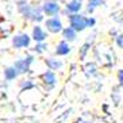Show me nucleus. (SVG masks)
I'll return each mask as SVG.
<instances>
[{
    "label": "nucleus",
    "mask_w": 123,
    "mask_h": 123,
    "mask_svg": "<svg viewBox=\"0 0 123 123\" xmlns=\"http://www.w3.org/2000/svg\"><path fill=\"white\" fill-rule=\"evenodd\" d=\"M69 27H72L76 33L79 31H84L87 29V16L80 14H74V15H69Z\"/></svg>",
    "instance_id": "f257e3e1"
},
{
    "label": "nucleus",
    "mask_w": 123,
    "mask_h": 123,
    "mask_svg": "<svg viewBox=\"0 0 123 123\" xmlns=\"http://www.w3.org/2000/svg\"><path fill=\"white\" fill-rule=\"evenodd\" d=\"M45 25H46L47 31H50V33H53V34L62 33V30H64L62 22H61V19L58 18V16H54V18H49V19H46Z\"/></svg>",
    "instance_id": "f03ea898"
},
{
    "label": "nucleus",
    "mask_w": 123,
    "mask_h": 123,
    "mask_svg": "<svg viewBox=\"0 0 123 123\" xmlns=\"http://www.w3.org/2000/svg\"><path fill=\"white\" fill-rule=\"evenodd\" d=\"M33 61H34V57H33V55H27L26 58H22V60H18V61H15V64H14L12 66H14V68L18 70V73L20 74V73L29 72L30 65L33 64Z\"/></svg>",
    "instance_id": "7ed1b4c3"
},
{
    "label": "nucleus",
    "mask_w": 123,
    "mask_h": 123,
    "mask_svg": "<svg viewBox=\"0 0 123 123\" xmlns=\"http://www.w3.org/2000/svg\"><path fill=\"white\" fill-rule=\"evenodd\" d=\"M30 42H31V38H30L27 34L22 33V34H18L12 38V46L15 49H22V47H29L30 46Z\"/></svg>",
    "instance_id": "20e7f679"
},
{
    "label": "nucleus",
    "mask_w": 123,
    "mask_h": 123,
    "mask_svg": "<svg viewBox=\"0 0 123 123\" xmlns=\"http://www.w3.org/2000/svg\"><path fill=\"white\" fill-rule=\"evenodd\" d=\"M42 11H43V14L54 18L55 15H58V12L61 11V6L57 1H45L43 6H42Z\"/></svg>",
    "instance_id": "39448f33"
},
{
    "label": "nucleus",
    "mask_w": 123,
    "mask_h": 123,
    "mask_svg": "<svg viewBox=\"0 0 123 123\" xmlns=\"http://www.w3.org/2000/svg\"><path fill=\"white\" fill-rule=\"evenodd\" d=\"M31 38L35 41L37 43H43L45 39L47 38V34H46V31H45L41 26L37 25L33 29V37H31Z\"/></svg>",
    "instance_id": "423d86ee"
},
{
    "label": "nucleus",
    "mask_w": 123,
    "mask_h": 123,
    "mask_svg": "<svg viewBox=\"0 0 123 123\" xmlns=\"http://www.w3.org/2000/svg\"><path fill=\"white\" fill-rule=\"evenodd\" d=\"M42 80H43V83L46 84L47 87H54L55 83H57V76H55L54 72H51V70H47L42 74Z\"/></svg>",
    "instance_id": "0eeeda50"
},
{
    "label": "nucleus",
    "mask_w": 123,
    "mask_h": 123,
    "mask_svg": "<svg viewBox=\"0 0 123 123\" xmlns=\"http://www.w3.org/2000/svg\"><path fill=\"white\" fill-rule=\"evenodd\" d=\"M81 7H83V3L79 1V0H72V1L66 3V11L72 15L77 14V12L81 10Z\"/></svg>",
    "instance_id": "6e6552de"
},
{
    "label": "nucleus",
    "mask_w": 123,
    "mask_h": 123,
    "mask_svg": "<svg viewBox=\"0 0 123 123\" xmlns=\"http://www.w3.org/2000/svg\"><path fill=\"white\" fill-rule=\"evenodd\" d=\"M70 46H69L68 42H65V41H62V42H60V43L57 45V49H55V54L57 55H68L69 53H70Z\"/></svg>",
    "instance_id": "1a4fd4ad"
},
{
    "label": "nucleus",
    "mask_w": 123,
    "mask_h": 123,
    "mask_svg": "<svg viewBox=\"0 0 123 123\" xmlns=\"http://www.w3.org/2000/svg\"><path fill=\"white\" fill-rule=\"evenodd\" d=\"M76 37H77V33L72 29V27H65V29L62 30V38L65 39V42L66 41L72 42V41L76 39Z\"/></svg>",
    "instance_id": "9d476101"
},
{
    "label": "nucleus",
    "mask_w": 123,
    "mask_h": 123,
    "mask_svg": "<svg viewBox=\"0 0 123 123\" xmlns=\"http://www.w3.org/2000/svg\"><path fill=\"white\" fill-rule=\"evenodd\" d=\"M30 20H33V22H42V20H43V11H42V7L41 8L33 7V11H31V15H30Z\"/></svg>",
    "instance_id": "9b49d317"
},
{
    "label": "nucleus",
    "mask_w": 123,
    "mask_h": 123,
    "mask_svg": "<svg viewBox=\"0 0 123 123\" xmlns=\"http://www.w3.org/2000/svg\"><path fill=\"white\" fill-rule=\"evenodd\" d=\"M46 65H47V68L50 69L51 72H53V70H58V69H61L64 64H62L61 60H55V58H47V60H46Z\"/></svg>",
    "instance_id": "f8f14e48"
},
{
    "label": "nucleus",
    "mask_w": 123,
    "mask_h": 123,
    "mask_svg": "<svg viewBox=\"0 0 123 123\" xmlns=\"http://www.w3.org/2000/svg\"><path fill=\"white\" fill-rule=\"evenodd\" d=\"M18 76H19V73H18V70H16L14 66H8V68L4 69V79L8 80V81L15 80Z\"/></svg>",
    "instance_id": "ddd939ff"
},
{
    "label": "nucleus",
    "mask_w": 123,
    "mask_h": 123,
    "mask_svg": "<svg viewBox=\"0 0 123 123\" xmlns=\"http://www.w3.org/2000/svg\"><path fill=\"white\" fill-rule=\"evenodd\" d=\"M101 4H104V1H100V0H91V1H88V7L87 10L89 12H92L96 7H99V6H101Z\"/></svg>",
    "instance_id": "4468645a"
},
{
    "label": "nucleus",
    "mask_w": 123,
    "mask_h": 123,
    "mask_svg": "<svg viewBox=\"0 0 123 123\" xmlns=\"http://www.w3.org/2000/svg\"><path fill=\"white\" fill-rule=\"evenodd\" d=\"M89 47H91V45L85 42V43L81 46V49H80V57H81V58L85 57V55H87V53H88V50H89Z\"/></svg>",
    "instance_id": "2eb2a0df"
},
{
    "label": "nucleus",
    "mask_w": 123,
    "mask_h": 123,
    "mask_svg": "<svg viewBox=\"0 0 123 123\" xmlns=\"http://www.w3.org/2000/svg\"><path fill=\"white\" fill-rule=\"evenodd\" d=\"M34 87V83L31 81V80H23L22 83H20V88L22 89H30V88H33Z\"/></svg>",
    "instance_id": "dca6fc26"
},
{
    "label": "nucleus",
    "mask_w": 123,
    "mask_h": 123,
    "mask_svg": "<svg viewBox=\"0 0 123 123\" xmlns=\"http://www.w3.org/2000/svg\"><path fill=\"white\" fill-rule=\"evenodd\" d=\"M46 49H47V45L45 43V42H43V43H37L35 47H34V50H35L37 53H43Z\"/></svg>",
    "instance_id": "f3484780"
},
{
    "label": "nucleus",
    "mask_w": 123,
    "mask_h": 123,
    "mask_svg": "<svg viewBox=\"0 0 123 123\" xmlns=\"http://www.w3.org/2000/svg\"><path fill=\"white\" fill-rule=\"evenodd\" d=\"M115 41H116V45H118V47L123 49V34H119V35L115 38Z\"/></svg>",
    "instance_id": "a211bd4d"
},
{
    "label": "nucleus",
    "mask_w": 123,
    "mask_h": 123,
    "mask_svg": "<svg viewBox=\"0 0 123 123\" xmlns=\"http://www.w3.org/2000/svg\"><path fill=\"white\" fill-rule=\"evenodd\" d=\"M95 25H96V19H95L93 16L87 18V26H88V27H93Z\"/></svg>",
    "instance_id": "6ab92c4d"
},
{
    "label": "nucleus",
    "mask_w": 123,
    "mask_h": 123,
    "mask_svg": "<svg viewBox=\"0 0 123 123\" xmlns=\"http://www.w3.org/2000/svg\"><path fill=\"white\" fill-rule=\"evenodd\" d=\"M118 81H119V85L123 87V69H120L118 72Z\"/></svg>",
    "instance_id": "aec40b11"
}]
</instances>
